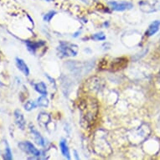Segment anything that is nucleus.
Listing matches in <instances>:
<instances>
[{
	"label": "nucleus",
	"mask_w": 160,
	"mask_h": 160,
	"mask_svg": "<svg viewBox=\"0 0 160 160\" xmlns=\"http://www.w3.org/2000/svg\"><path fill=\"white\" fill-rule=\"evenodd\" d=\"M16 66L18 67V69L19 71H21L22 73L24 74V76H28L29 75V69L28 67V66L26 65V63L24 62V60H22L20 58H16Z\"/></svg>",
	"instance_id": "8"
},
{
	"label": "nucleus",
	"mask_w": 160,
	"mask_h": 160,
	"mask_svg": "<svg viewBox=\"0 0 160 160\" xmlns=\"http://www.w3.org/2000/svg\"><path fill=\"white\" fill-rule=\"evenodd\" d=\"M58 51L62 56L73 57L78 54V46L72 43L62 41L58 46Z\"/></svg>",
	"instance_id": "1"
},
{
	"label": "nucleus",
	"mask_w": 160,
	"mask_h": 160,
	"mask_svg": "<svg viewBox=\"0 0 160 160\" xmlns=\"http://www.w3.org/2000/svg\"><path fill=\"white\" fill-rule=\"evenodd\" d=\"M51 119L50 116L46 112H40L38 116V122L41 126H44L45 128L48 126V124L50 123Z\"/></svg>",
	"instance_id": "11"
},
{
	"label": "nucleus",
	"mask_w": 160,
	"mask_h": 160,
	"mask_svg": "<svg viewBox=\"0 0 160 160\" xmlns=\"http://www.w3.org/2000/svg\"><path fill=\"white\" fill-rule=\"evenodd\" d=\"M159 76H160V73H159Z\"/></svg>",
	"instance_id": "20"
},
{
	"label": "nucleus",
	"mask_w": 160,
	"mask_h": 160,
	"mask_svg": "<svg viewBox=\"0 0 160 160\" xmlns=\"http://www.w3.org/2000/svg\"><path fill=\"white\" fill-rule=\"evenodd\" d=\"M34 90L37 92H39V94L43 95V96H46L47 95V88H46V85L44 82H40L38 83L34 84Z\"/></svg>",
	"instance_id": "13"
},
{
	"label": "nucleus",
	"mask_w": 160,
	"mask_h": 160,
	"mask_svg": "<svg viewBox=\"0 0 160 160\" xmlns=\"http://www.w3.org/2000/svg\"><path fill=\"white\" fill-rule=\"evenodd\" d=\"M37 102H34V101H28L25 104H24V109H25V111H27V112H30V111H32L33 109H34V108H36L37 107Z\"/></svg>",
	"instance_id": "15"
},
{
	"label": "nucleus",
	"mask_w": 160,
	"mask_h": 160,
	"mask_svg": "<svg viewBox=\"0 0 160 160\" xmlns=\"http://www.w3.org/2000/svg\"><path fill=\"white\" fill-rule=\"evenodd\" d=\"M18 147L20 148V149L24 152L31 154L35 157H39L41 155V152L39 149H37L36 148L34 147V145L30 142H21L18 143Z\"/></svg>",
	"instance_id": "3"
},
{
	"label": "nucleus",
	"mask_w": 160,
	"mask_h": 160,
	"mask_svg": "<svg viewBox=\"0 0 160 160\" xmlns=\"http://www.w3.org/2000/svg\"><path fill=\"white\" fill-rule=\"evenodd\" d=\"M108 5L113 11H122L130 10L133 8V4L130 2H117V1H110L108 2Z\"/></svg>",
	"instance_id": "4"
},
{
	"label": "nucleus",
	"mask_w": 160,
	"mask_h": 160,
	"mask_svg": "<svg viewBox=\"0 0 160 160\" xmlns=\"http://www.w3.org/2000/svg\"><path fill=\"white\" fill-rule=\"evenodd\" d=\"M60 148H61V153L64 157L66 158L67 159H71V153H70V150H69L68 145L67 142L65 139H61L60 142Z\"/></svg>",
	"instance_id": "12"
},
{
	"label": "nucleus",
	"mask_w": 160,
	"mask_h": 160,
	"mask_svg": "<svg viewBox=\"0 0 160 160\" xmlns=\"http://www.w3.org/2000/svg\"><path fill=\"white\" fill-rule=\"evenodd\" d=\"M37 105L39 106V107H44V108H46L49 105V100L46 97V96H43L42 97H39L37 99Z\"/></svg>",
	"instance_id": "14"
},
{
	"label": "nucleus",
	"mask_w": 160,
	"mask_h": 160,
	"mask_svg": "<svg viewBox=\"0 0 160 160\" xmlns=\"http://www.w3.org/2000/svg\"><path fill=\"white\" fill-rule=\"evenodd\" d=\"M55 14H56V11L51 10L50 11V12H48L47 13H45V15H44V17H43V19H44V21L45 22H50Z\"/></svg>",
	"instance_id": "17"
},
{
	"label": "nucleus",
	"mask_w": 160,
	"mask_h": 160,
	"mask_svg": "<svg viewBox=\"0 0 160 160\" xmlns=\"http://www.w3.org/2000/svg\"><path fill=\"white\" fill-rule=\"evenodd\" d=\"M6 149H5V154H4V158L7 160H11L13 158V155H12V152H11V149L8 144L6 142Z\"/></svg>",
	"instance_id": "18"
},
{
	"label": "nucleus",
	"mask_w": 160,
	"mask_h": 160,
	"mask_svg": "<svg viewBox=\"0 0 160 160\" xmlns=\"http://www.w3.org/2000/svg\"><path fill=\"white\" fill-rule=\"evenodd\" d=\"M128 64V60L125 58H118L116 59L115 61H112V63L111 65V68L114 71H118L120 69H122L127 66Z\"/></svg>",
	"instance_id": "7"
},
{
	"label": "nucleus",
	"mask_w": 160,
	"mask_h": 160,
	"mask_svg": "<svg viewBox=\"0 0 160 160\" xmlns=\"http://www.w3.org/2000/svg\"><path fill=\"white\" fill-rule=\"evenodd\" d=\"M14 121H15L16 125L21 130H24L25 128V126H26L25 118L24 117V114L21 112V111L18 109L14 111Z\"/></svg>",
	"instance_id": "6"
},
{
	"label": "nucleus",
	"mask_w": 160,
	"mask_h": 160,
	"mask_svg": "<svg viewBox=\"0 0 160 160\" xmlns=\"http://www.w3.org/2000/svg\"><path fill=\"white\" fill-rule=\"evenodd\" d=\"M140 9L144 13H150L157 12L160 10V2L154 0L152 2H149L148 0H142L138 3Z\"/></svg>",
	"instance_id": "2"
},
{
	"label": "nucleus",
	"mask_w": 160,
	"mask_h": 160,
	"mask_svg": "<svg viewBox=\"0 0 160 160\" xmlns=\"http://www.w3.org/2000/svg\"><path fill=\"white\" fill-rule=\"evenodd\" d=\"M160 27V20H155L152 23V24H150L149 27H148V29H147V31H146V35L147 36H152L153 34H155L158 31V29H159Z\"/></svg>",
	"instance_id": "10"
},
{
	"label": "nucleus",
	"mask_w": 160,
	"mask_h": 160,
	"mask_svg": "<svg viewBox=\"0 0 160 160\" xmlns=\"http://www.w3.org/2000/svg\"><path fill=\"white\" fill-rule=\"evenodd\" d=\"M92 38L94 40H97V41H103V40H105L107 39V37H106V35L102 32H100V33L93 34Z\"/></svg>",
	"instance_id": "16"
},
{
	"label": "nucleus",
	"mask_w": 160,
	"mask_h": 160,
	"mask_svg": "<svg viewBox=\"0 0 160 160\" xmlns=\"http://www.w3.org/2000/svg\"><path fill=\"white\" fill-rule=\"evenodd\" d=\"M45 1H47V2H51V1H54V0H45Z\"/></svg>",
	"instance_id": "19"
},
{
	"label": "nucleus",
	"mask_w": 160,
	"mask_h": 160,
	"mask_svg": "<svg viewBox=\"0 0 160 160\" xmlns=\"http://www.w3.org/2000/svg\"><path fill=\"white\" fill-rule=\"evenodd\" d=\"M45 45V41H26V45L28 47V50L31 51L32 53H35L39 48Z\"/></svg>",
	"instance_id": "9"
},
{
	"label": "nucleus",
	"mask_w": 160,
	"mask_h": 160,
	"mask_svg": "<svg viewBox=\"0 0 160 160\" xmlns=\"http://www.w3.org/2000/svg\"><path fill=\"white\" fill-rule=\"evenodd\" d=\"M29 130H30V132H31L32 134V138H34L35 143L39 145V146L45 147V143H46V141H45V139L41 136V134L39 133V132L35 129V128H34V126L30 125V126H29Z\"/></svg>",
	"instance_id": "5"
}]
</instances>
